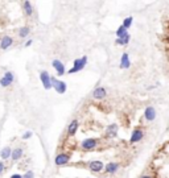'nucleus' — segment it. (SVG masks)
Instances as JSON below:
<instances>
[{"label": "nucleus", "instance_id": "nucleus-21", "mask_svg": "<svg viewBox=\"0 0 169 178\" xmlns=\"http://www.w3.org/2000/svg\"><path fill=\"white\" fill-rule=\"evenodd\" d=\"M23 5H24V9H25V13L28 16H31L32 15V12H33V9H32V4L29 1H24L23 3Z\"/></svg>", "mask_w": 169, "mask_h": 178}, {"label": "nucleus", "instance_id": "nucleus-9", "mask_svg": "<svg viewBox=\"0 0 169 178\" xmlns=\"http://www.w3.org/2000/svg\"><path fill=\"white\" fill-rule=\"evenodd\" d=\"M69 158H70V157H69L68 154L61 153V154H58V156L54 158V162H56V165L61 166V165H65V164H68V162H69Z\"/></svg>", "mask_w": 169, "mask_h": 178}, {"label": "nucleus", "instance_id": "nucleus-28", "mask_svg": "<svg viewBox=\"0 0 169 178\" xmlns=\"http://www.w3.org/2000/svg\"><path fill=\"white\" fill-rule=\"evenodd\" d=\"M11 178H23V177L20 176V174H13V176H12Z\"/></svg>", "mask_w": 169, "mask_h": 178}, {"label": "nucleus", "instance_id": "nucleus-16", "mask_svg": "<svg viewBox=\"0 0 169 178\" xmlns=\"http://www.w3.org/2000/svg\"><path fill=\"white\" fill-rule=\"evenodd\" d=\"M107 133L110 135V137H115L118 133V125L116 124H111L110 127L107 128Z\"/></svg>", "mask_w": 169, "mask_h": 178}, {"label": "nucleus", "instance_id": "nucleus-24", "mask_svg": "<svg viewBox=\"0 0 169 178\" xmlns=\"http://www.w3.org/2000/svg\"><path fill=\"white\" fill-rule=\"evenodd\" d=\"M33 177H35V174H33V171H31V170L26 171L24 176H23V178H33Z\"/></svg>", "mask_w": 169, "mask_h": 178}, {"label": "nucleus", "instance_id": "nucleus-15", "mask_svg": "<svg viewBox=\"0 0 169 178\" xmlns=\"http://www.w3.org/2000/svg\"><path fill=\"white\" fill-rule=\"evenodd\" d=\"M77 128H78V121L77 120H73L70 125H69V129H68V133L69 136H74L75 132H77Z\"/></svg>", "mask_w": 169, "mask_h": 178}, {"label": "nucleus", "instance_id": "nucleus-12", "mask_svg": "<svg viewBox=\"0 0 169 178\" xmlns=\"http://www.w3.org/2000/svg\"><path fill=\"white\" fill-rule=\"evenodd\" d=\"M103 169H104V165H103V162H101V161H92L90 164V170L91 171L99 173V171H102Z\"/></svg>", "mask_w": 169, "mask_h": 178}, {"label": "nucleus", "instance_id": "nucleus-3", "mask_svg": "<svg viewBox=\"0 0 169 178\" xmlns=\"http://www.w3.org/2000/svg\"><path fill=\"white\" fill-rule=\"evenodd\" d=\"M52 79V87H54V90L58 92V94H64L66 91V83L62 81H58L57 78H50Z\"/></svg>", "mask_w": 169, "mask_h": 178}, {"label": "nucleus", "instance_id": "nucleus-10", "mask_svg": "<svg viewBox=\"0 0 169 178\" xmlns=\"http://www.w3.org/2000/svg\"><path fill=\"white\" fill-rule=\"evenodd\" d=\"M107 95V91H106L104 87H97L94 91H92V96L95 99H103Z\"/></svg>", "mask_w": 169, "mask_h": 178}, {"label": "nucleus", "instance_id": "nucleus-27", "mask_svg": "<svg viewBox=\"0 0 169 178\" xmlns=\"http://www.w3.org/2000/svg\"><path fill=\"white\" fill-rule=\"evenodd\" d=\"M3 170H4V164L0 162V173H3Z\"/></svg>", "mask_w": 169, "mask_h": 178}, {"label": "nucleus", "instance_id": "nucleus-13", "mask_svg": "<svg viewBox=\"0 0 169 178\" xmlns=\"http://www.w3.org/2000/svg\"><path fill=\"white\" fill-rule=\"evenodd\" d=\"M104 169H106V171H107V173L114 174V173H116L118 169H119V164H118V162H110V164L106 165Z\"/></svg>", "mask_w": 169, "mask_h": 178}, {"label": "nucleus", "instance_id": "nucleus-29", "mask_svg": "<svg viewBox=\"0 0 169 178\" xmlns=\"http://www.w3.org/2000/svg\"><path fill=\"white\" fill-rule=\"evenodd\" d=\"M140 178H153V177H151V176H141Z\"/></svg>", "mask_w": 169, "mask_h": 178}, {"label": "nucleus", "instance_id": "nucleus-18", "mask_svg": "<svg viewBox=\"0 0 169 178\" xmlns=\"http://www.w3.org/2000/svg\"><path fill=\"white\" fill-rule=\"evenodd\" d=\"M127 34H128L127 29H125L123 25L119 26L118 31H116V37H118V38H122V37H124V36H127Z\"/></svg>", "mask_w": 169, "mask_h": 178}, {"label": "nucleus", "instance_id": "nucleus-6", "mask_svg": "<svg viewBox=\"0 0 169 178\" xmlns=\"http://www.w3.org/2000/svg\"><path fill=\"white\" fill-rule=\"evenodd\" d=\"M13 82V74L11 71H7L5 75L0 79V85L3 86V87H7V86H9Z\"/></svg>", "mask_w": 169, "mask_h": 178}, {"label": "nucleus", "instance_id": "nucleus-25", "mask_svg": "<svg viewBox=\"0 0 169 178\" xmlns=\"http://www.w3.org/2000/svg\"><path fill=\"white\" fill-rule=\"evenodd\" d=\"M31 137H32V132H31V131L25 132V135L23 136V138H24V140H28V138H31Z\"/></svg>", "mask_w": 169, "mask_h": 178}, {"label": "nucleus", "instance_id": "nucleus-23", "mask_svg": "<svg viewBox=\"0 0 169 178\" xmlns=\"http://www.w3.org/2000/svg\"><path fill=\"white\" fill-rule=\"evenodd\" d=\"M29 28L28 26H24V28H21L20 29V32H19V34H20V37H26V36L29 34Z\"/></svg>", "mask_w": 169, "mask_h": 178}, {"label": "nucleus", "instance_id": "nucleus-2", "mask_svg": "<svg viewBox=\"0 0 169 178\" xmlns=\"http://www.w3.org/2000/svg\"><path fill=\"white\" fill-rule=\"evenodd\" d=\"M144 137V131L140 129V128H136V129L132 131L131 137H130V143L131 144H136L139 141H141Z\"/></svg>", "mask_w": 169, "mask_h": 178}, {"label": "nucleus", "instance_id": "nucleus-20", "mask_svg": "<svg viewBox=\"0 0 169 178\" xmlns=\"http://www.w3.org/2000/svg\"><path fill=\"white\" fill-rule=\"evenodd\" d=\"M12 160H19V158H21V156H23V149H20V148H17V149H15L12 152Z\"/></svg>", "mask_w": 169, "mask_h": 178}, {"label": "nucleus", "instance_id": "nucleus-11", "mask_svg": "<svg viewBox=\"0 0 169 178\" xmlns=\"http://www.w3.org/2000/svg\"><path fill=\"white\" fill-rule=\"evenodd\" d=\"M52 66L56 69V70H57L58 75H64V74H65V66H64V64H62L61 61H58V59H54V61L52 62Z\"/></svg>", "mask_w": 169, "mask_h": 178}, {"label": "nucleus", "instance_id": "nucleus-17", "mask_svg": "<svg viewBox=\"0 0 169 178\" xmlns=\"http://www.w3.org/2000/svg\"><path fill=\"white\" fill-rule=\"evenodd\" d=\"M11 154H12V152H11V148L9 147H5L4 149H2V152H0V157L4 158V160L11 157Z\"/></svg>", "mask_w": 169, "mask_h": 178}, {"label": "nucleus", "instance_id": "nucleus-19", "mask_svg": "<svg viewBox=\"0 0 169 178\" xmlns=\"http://www.w3.org/2000/svg\"><path fill=\"white\" fill-rule=\"evenodd\" d=\"M130 34H127V36H124V37H122V38H116V41H115V42H116V45H122V46H123V45H127L128 44V42H130Z\"/></svg>", "mask_w": 169, "mask_h": 178}, {"label": "nucleus", "instance_id": "nucleus-22", "mask_svg": "<svg viewBox=\"0 0 169 178\" xmlns=\"http://www.w3.org/2000/svg\"><path fill=\"white\" fill-rule=\"evenodd\" d=\"M132 22H134V17L132 16H128V17H125L124 19V21H123V26L125 29H128L130 26L132 25Z\"/></svg>", "mask_w": 169, "mask_h": 178}, {"label": "nucleus", "instance_id": "nucleus-14", "mask_svg": "<svg viewBox=\"0 0 169 178\" xmlns=\"http://www.w3.org/2000/svg\"><path fill=\"white\" fill-rule=\"evenodd\" d=\"M12 41L13 40L11 37H8V36H5V37H3L2 38V41H0V48L4 50V49H8L9 46L12 45Z\"/></svg>", "mask_w": 169, "mask_h": 178}, {"label": "nucleus", "instance_id": "nucleus-5", "mask_svg": "<svg viewBox=\"0 0 169 178\" xmlns=\"http://www.w3.org/2000/svg\"><path fill=\"white\" fill-rule=\"evenodd\" d=\"M40 79H41L42 85H44V87L46 90H49V88H52V79L49 77V74L46 71H41L40 73Z\"/></svg>", "mask_w": 169, "mask_h": 178}, {"label": "nucleus", "instance_id": "nucleus-8", "mask_svg": "<svg viewBox=\"0 0 169 178\" xmlns=\"http://www.w3.org/2000/svg\"><path fill=\"white\" fill-rule=\"evenodd\" d=\"M131 66V61H130V55L127 53H123L122 54V58H120V69H130Z\"/></svg>", "mask_w": 169, "mask_h": 178}, {"label": "nucleus", "instance_id": "nucleus-26", "mask_svg": "<svg viewBox=\"0 0 169 178\" xmlns=\"http://www.w3.org/2000/svg\"><path fill=\"white\" fill-rule=\"evenodd\" d=\"M31 45H32V40H28V41L25 42V46L28 48V46H31Z\"/></svg>", "mask_w": 169, "mask_h": 178}, {"label": "nucleus", "instance_id": "nucleus-1", "mask_svg": "<svg viewBox=\"0 0 169 178\" xmlns=\"http://www.w3.org/2000/svg\"><path fill=\"white\" fill-rule=\"evenodd\" d=\"M86 62H87V57H86V55H85V57H82V58H79V59H75V61H74V66H73L70 70L68 71V74H74V73L82 70V69L85 67Z\"/></svg>", "mask_w": 169, "mask_h": 178}, {"label": "nucleus", "instance_id": "nucleus-7", "mask_svg": "<svg viewBox=\"0 0 169 178\" xmlns=\"http://www.w3.org/2000/svg\"><path fill=\"white\" fill-rule=\"evenodd\" d=\"M95 147H97V140H94V138H86L83 143H82V148L86 150H91Z\"/></svg>", "mask_w": 169, "mask_h": 178}, {"label": "nucleus", "instance_id": "nucleus-4", "mask_svg": "<svg viewBox=\"0 0 169 178\" xmlns=\"http://www.w3.org/2000/svg\"><path fill=\"white\" fill-rule=\"evenodd\" d=\"M156 116H157V112L155 110V107H152V105H148L144 110V119L147 121H153Z\"/></svg>", "mask_w": 169, "mask_h": 178}]
</instances>
